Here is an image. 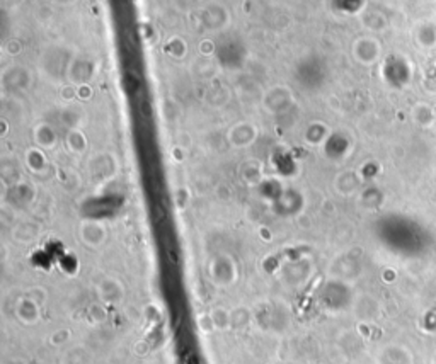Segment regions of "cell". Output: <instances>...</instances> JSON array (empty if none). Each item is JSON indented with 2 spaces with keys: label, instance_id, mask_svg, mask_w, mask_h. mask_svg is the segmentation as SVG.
Returning a JSON list of instances; mask_svg holds the SVG:
<instances>
[{
  "label": "cell",
  "instance_id": "1",
  "mask_svg": "<svg viewBox=\"0 0 436 364\" xmlns=\"http://www.w3.org/2000/svg\"><path fill=\"white\" fill-rule=\"evenodd\" d=\"M123 83H125L126 90L133 92V94H137V92L142 89V80H140V75L137 72H126V73L123 75Z\"/></svg>",
  "mask_w": 436,
  "mask_h": 364
},
{
  "label": "cell",
  "instance_id": "2",
  "mask_svg": "<svg viewBox=\"0 0 436 364\" xmlns=\"http://www.w3.org/2000/svg\"><path fill=\"white\" fill-rule=\"evenodd\" d=\"M184 364H199L198 356H196L194 353H187L186 358H184Z\"/></svg>",
  "mask_w": 436,
  "mask_h": 364
}]
</instances>
